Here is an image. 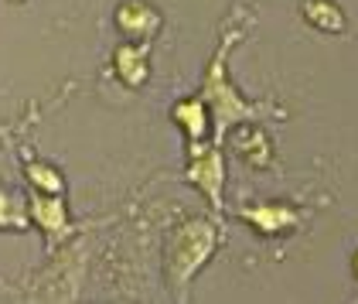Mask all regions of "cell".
I'll return each mask as SVG.
<instances>
[{
	"mask_svg": "<svg viewBox=\"0 0 358 304\" xmlns=\"http://www.w3.org/2000/svg\"><path fill=\"white\" fill-rule=\"evenodd\" d=\"M239 41V34L232 28H225L219 41V52L212 58L208 72H205V83H201V99L208 106V116H212V144H222L229 137V130L236 123H249V120H263V116H287V113L273 106V103H249L243 99V92H236V85L229 83V72H225V58L232 52V45Z\"/></svg>",
	"mask_w": 358,
	"mask_h": 304,
	"instance_id": "obj_1",
	"label": "cell"
},
{
	"mask_svg": "<svg viewBox=\"0 0 358 304\" xmlns=\"http://www.w3.org/2000/svg\"><path fill=\"white\" fill-rule=\"evenodd\" d=\"M215 247H219V226L208 219L185 222L171 236V243H167V280H171L178 298H185V287L212 260Z\"/></svg>",
	"mask_w": 358,
	"mask_h": 304,
	"instance_id": "obj_2",
	"label": "cell"
},
{
	"mask_svg": "<svg viewBox=\"0 0 358 304\" xmlns=\"http://www.w3.org/2000/svg\"><path fill=\"white\" fill-rule=\"evenodd\" d=\"M192 161H188V181L198 185L205 198L222 212V188H225V161H222V144H194Z\"/></svg>",
	"mask_w": 358,
	"mask_h": 304,
	"instance_id": "obj_3",
	"label": "cell"
},
{
	"mask_svg": "<svg viewBox=\"0 0 358 304\" xmlns=\"http://www.w3.org/2000/svg\"><path fill=\"white\" fill-rule=\"evenodd\" d=\"M239 219H246L259 236H287L303 226V209L290 202H252L239 209Z\"/></svg>",
	"mask_w": 358,
	"mask_h": 304,
	"instance_id": "obj_4",
	"label": "cell"
},
{
	"mask_svg": "<svg viewBox=\"0 0 358 304\" xmlns=\"http://www.w3.org/2000/svg\"><path fill=\"white\" fill-rule=\"evenodd\" d=\"M229 134H232V151H236V158H239L243 165L270 167V161H273V144H270L263 127H256V120L236 123Z\"/></svg>",
	"mask_w": 358,
	"mask_h": 304,
	"instance_id": "obj_5",
	"label": "cell"
},
{
	"mask_svg": "<svg viewBox=\"0 0 358 304\" xmlns=\"http://www.w3.org/2000/svg\"><path fill=\"white\" fill-rule=\"evenodd\" d=\"M116 28H120V34H127L134 41H150L161 31V14L143 0H127L116 11Z\"/></svg>",
	"mask_w": 358,
	"mask_h": 304,
	"instance_id": "obj_6",
	"label": "cell"
},
{
	"mask_svg": "<svg viewBox=\"0 0 358 304\" xmlns=\"http://www.w3.org/2000/svg\"><path fill=\"white\" fill-rule=\"evenodd\" d=\"M31 219L38 222L45 233H48V240L58 243V240H65L72 229H69V212H65V202H62V195H48V192H34L31 195Z\"/></svg>",
	"mask_w": 358,
	"mask_h": 304,
	"instance_id": "obj_7",
	"label": "cell"
},
{
	"mask_svg": "<svg viewBox=\"0 0 358 304\" xmlns=\"http://www.w3.org/2000/svg\"><path fill=\"white\" fill-rule=\"evenodd\" d=\"M171 116H174V123L185 130L188 147L205 144V137L212 134V116H208V106H205V99H201V96H188V99L174 103Z\"/></svg>",
	"mask_w": 358,
	"mask_h": 304,
	"instance_id": "obj_8",
	"label": "cell"
},
{
	"mask_svg": "<svg viewBox=\"0 0 358 304\" xmlns=\"http://www.w3.org/2000/svg\"><path fill=\"white\" fill-rule=\"evenodd\" d=\"M147 45L150 41H130V45H120L116 55H113V69L120 76V83L127 89H140L150 76V65H147Z\"/></svg>",
	"mask_w": 358,
	"mask_h": 304,
	"instance_id": "obj_9",
	"label": "cell"
},
{
	"mask_svg": "<svg viewBox=\"0 0 358 304\" xmlns=\"http://www.w3.org/2000/svg\"><path fill=\"white\" fill-rule=\"evenodd\" d=\"M303 21L324 34H341L348 28V18L334 0H303Z\"/></svg>",
	"mask_w": 358,
	"mask_h": 304,
	"instance_id": "obj_10",
	"label": "cell"
},
{
	"mask_svg": "<svg viewBox=\"0 0 358 304\" xmlns=\"http://www.w3.org/2000/svg\"><path fill=\"white\" fill-rule=\"evenodd\" d=\"M28 181L34 192H48V195H62V174H58L52 165H38V161H31L28 165Z\"/></svg>",
	"mask_w": 358,
	"mask_h": 304,
	"instance_id": "obj_11",
	"label": "cell"
},
{
	"mask_svg": "<svg viewBox=\"0 0 358 304\" xmlns=\"http://www.w3.org/2000/svg\"><path fill=\"white\" fill-rule=\"evenodd\" d=\"M28 222L24 216V205L14 198V195L0 192V229H21Z\"/></svg>",
	"mask_w": 358,
	"mask_h": 304,
	"instance_id": "obj_12",
	"label": "cell"
},
{
	"mask_svg": "<svg viewBox=\"0 0 358 304\" xmlns=\"http://www.w3.org/2000/svg\"><path fill=\"white\" fill-rule=\"evenodd\" d=\"M352 274L358 277V249H355V256H352Z\"/></svg>",
	"mask_w": 358,
	"mask_h": 304,
	"instance_id": "obj_13",
	"label": "cell"
}]
</instances>
